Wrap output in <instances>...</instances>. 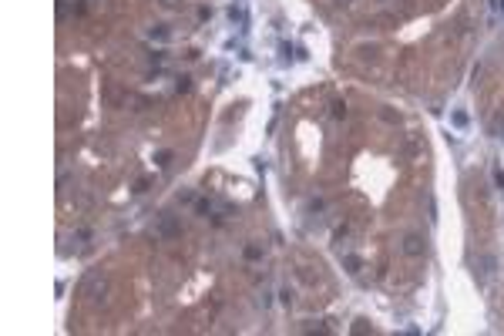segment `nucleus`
<instances>
[{"instance_id": "f03ea898", "label": "nucleus", "mask_w": 504, "mask_h": 336, "mask_svg": "<svg viewBox=\"0 0 504 336\" xmlns=\"http://www.w3.org/2000/svg\"><path fill=\"white\" fill-rule=\"evenodd\" d=\"M168 161H172V152H158V165H161V168H165Z\"/></svg>"}, {"instance_id": "f257e3e1", "label": "nucleus", "mask_w": 504, "mask_h": 336, "mask_svg": "<svg viewBox=\"0 0 504 336\" xmlns=\"http://www.w3.org/2000/svg\"><path fill=\"white\" fill-rule=\"evenodd\" d=\"M403 252H407V256H423V239L410 232V236L403 239Z\"/></svg>"}, {"instance_id": "7ed1b4c3", "label": "nucleus", "mask_w": 504, "mask_h": 336, "mask_svg": "<svg viewBox=\"0 0 504 336\" xmlns=\"http://www.w3.org/2000/svg\"><path fill=\"white\" fill-rule=\"evenodd\" d=\"M498 138H501V141H504V121H501V128H498Z\"/></svg>"}]
</instances>
